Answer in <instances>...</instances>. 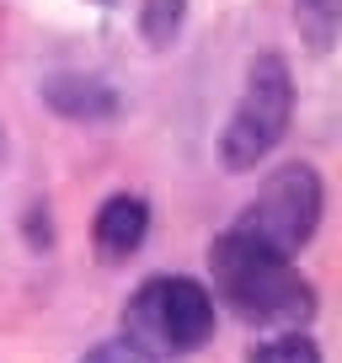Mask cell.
Returning a JSON list of instances; mask_svg holds the SVG:
<instances>
[{"mask_svg": "<svg viewBox=\"0 0 342 363\" xmlns=\"http://www.w3.org/2000/svg\"><path fill=\"white\" fill-rule=\"evenodd\" d=\"M294 118V80L278 54H257L246 69V91H241L236 113H230L225 134H219V160L230 171H251L278 139L289 134Z\"/></svg>", "mask_w": 342, "mask_h": 363, "instance_id": "obj_4", "label": "cell"}, {"mask_svg": "<svg viewBox=\"0 0 342 363\" xmlns=\"http://www.w3.org/2000/svg\"><path fill=\"white\" fill-rule=\"evenodd\" d=\"M187 22V0H139V33L150 48H166Z\"/></svg>", "mask_w": 342, "mask_h": 363, "instance_id": "obj_8", "label": "cell"}, {"mask_svg": "<svg viewBox=\"0 0 342 363\" xmlns=\"http://www.w3.org/2000/svg\"><path fill=\"white\" fill-rule=\"evenodd\" d=\"M209 267H214V289L241 320L251 326H273V331H299L316 315V284L299 278L294 257H278V251L257 246L241 230L209 246Z\"/></svg>", "mask_w": 342, "mask_h": 363, "instance_id": "obj_1", "label": "cell"}, {"mask_svg": "<svg viewBox=\"0 0 342 363\" xmlns=\"http://www.w3.org/2000/svg\"><path fill=\"white\" fill-rule=\"evenodd\" d=\"M80 363H166V358L150 352V347H139L134 337H113V342H96Z\"/></svg>", "mask_w": 342, "mask_h": 363, "instance_id": "obj_10", "label": "cell"}, {"mask_svg": "<svg viewBox=\"0 0 342 363\" xmlns=\"http://www.w3.org/2000/svg\"><path fill=\"white\" fill-rule=\"evenodd\" d=\"M246 363H321V347L305 331H273L246 352Z\"/></svg>", "mask_w": 342, "mask_h": 363, "instance_id": "obj_9", "label": "cell"}, {"mask_svg": "<svg viewBox=\"0 0 342 363\" xmlns=\"http://www.w3.org/2000/svg\"><path fill=\"white\" fill-rule=\"evenodd\" d=\"M214 294L198 278L160 272V278H145L123 305V337H134L139 347L160 352V358H182L214 337Z\"/></svg>", "mask_w": 342, "mask_h": 363, "instance_id": "obj_2", "label": "cell"}, {"mask_svg": "<svg viewBox=\"0 0 342 363\" xmlns=\"http://www.w3.org/2000/svg\"><path fill=\"white\" fill-rule=\"evenodd\" d=\"M102 6H107V0H102Z\"/></svg>", "mask_w": 342, "mask_h": 363, "instance_id": "obj_11", "label": "cell"}, {"mask_svg": "<svg viewBox=\"0 0 342 363\" xmlns=\"http://www.w3.org/2000/svg\"><path fill=\"white\" fill-rule=\"evenodd\" d=\"M337 22H342V0H294V27L305 33V43L316 54H331Z\"/></svg>", "mask_w": 342, "mask_h": 363, "instance_id": "obj_7", "label": "cell"}, {"mask_svg": "<svg viewBox=\"0 0 342 363\" xmlns=\"http://www.w3.org/2000/svg\"><path fill=\"white\" fill-rule=\"evenodd\" d=\"M321 203H326V193H321V171L305 166V160H289V166H278L273 177L263 182V193L241 208L230 230L251 235L257 246L278 251V257H294V251H305L310 240H316Z\"/></svg>", "mask_w": 342, "mask_h": 363, "instance_id": "obj_3", "label": "cell"}, {"mask_svg": "<svg viewBox=\"0 0 342 363\" xmlns=\"http://www.w3.org/2000/svg\"><path fill=\"white\" fill-rule=\"evenodd\" d=\"M92 235H96V251H102L107 262H128L150 235V203L134 198V193H113L102 208H96Z\"/></svg>", "mask_w": 342, "mask_h": 363, "instance_id": "obj_5", "label": "cell"}, {"mask_svg": "<svg viewBox=\"0 0 342 363\" xmlns=\"http://www.w3.org/2000/svg\"><path fill=\"white\" fill-rule=\"evenodd\" d=\"M43 96H48V107L54 113H65V118H113L118 113V96H113V86H102V80H92V75H54L43 86Z\"/></svg>", "mask_w": 342, "mask_h": 363, "instance_id": "obj_6", "label": "cell"}]
</instances>
